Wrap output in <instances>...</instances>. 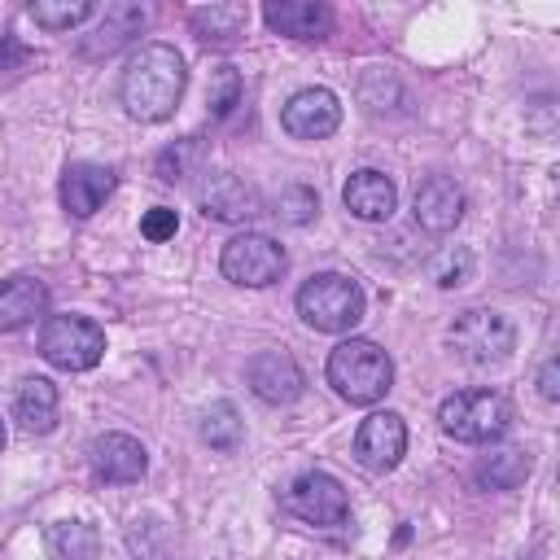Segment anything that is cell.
I'll return each mask as SVG.
<instances>
[{
	"label": "cell",
	"mask_w": 560,
	"mask_h": 560,
	"mask_svg": "<svg viewBox=\"0 0 560 560\" xmlns=\"http://www.w3.org/2000/svg\"><path fill=\"white\" fill-rule=\"evenodd\" d=\"M184 83H188V70L171 44H140L122 70V88H118L122 109L140 122H162L175 114Z\"/></svg>",
	"instance_id": "obj_1"
},
{
	"label": "cell",
	"mask_w": 560,
	"mask_h": 560,
	"mask_svg": "<svg viewBox=\"0 0 560 560\" xmlns=\"http://www.w3.org/2000/svg\"><path fill=\"white\" fill-rule=\"evenodd\" d=\"M389 381H394V363L368 337H350V341H341L328 354V385L341 398H350V402H376V398H385L389 394Z\"/></svg>",
	"instance_id": "obj_2"
},
{
	"label": "cell",
	"mask_w": 560,
	"mask_h": 560,
	"mask_svg": "<svg viewBox=\"0 0 560 560\" xmlns=\"http://www.w3.org/2000/svg\"><path fill=\"white\" fill-rule=\"evenodd\" d=\"M298 315L315 332H346L363 319V289L341 271H319L298 289Z\"/></svg>",
	"instance_id": "obj_3"
},
{
	"label": "cell",
	"mask_w": 560,
	"mask_h": 560,
	"mask_svg": "<svg viewBox=\"0 0 560 560\" xmlns=\"http://www.w3.org/2000/svg\"><path fill=\"white\" fill-rule=\"evenodd\" d=\"M438 424L455 442H490L512 424V402L494 389H464L438 407Z\"/></svg>",
	"instance_id": "obj_4"
},
{
	"label": "cell",
	"mask_w": 560,
	"mask_h": 560,
	"mask_svg": "<svg viewBox=\"0 0 560 560\" xmlns=\"http://www.w3.org/2000/svg\"><path fill=\"white\" fill-rule=\"evenodd\" d=\"M39 354L61 372H88L105 354V332L83 315H52L39 328Z\"/></svg>",
	"instance_id": "obj_5"
},
{
	"label": "cell",
	"mask_w": 560,
	"mask_h": 560,
	"mask_svg": "<svg viewBox=\"0 0 560 560\" xmlns=\"http://www.w3.org/2000/svg\"><path fill=\"white\" fill-rule=\"evenodd\" d=\"M512 346H516V328H512V319L508 315H499V311H464L455 324H451V350L464 359V363H472V368H494V363H503L508 354H512Z\"/></svg>",
	"instance_id": "obj_6"
},
{
	"label": "cell",
	"mask_w": 560,
	"mask_h": 560,
	"mask_svg": "<svg viewBox=\"0 0 560 560\" xmlns=\"http://www.w3.org/2000/svg\"><path fill=\"white\" fill-rule=\"evenodd\" d=\"M284 245H276L271 236H262V232H241V236H232L228 245H223V258H219V267H223V276L232 280V284H245V289H262V284H276L280 276H284Z\"/></svg>",
	"instance_id": "obj_7"
},
{
	"label": "cell",
	"mask_w": 560,
	"mask_h": 560,
	"mask_svg": "<svg viewBox=\"0 0 560 560\" xmlns=\"http://www.w3.org/2000/svg\"><path fill=\"white\" fill-rule=\"evenodd\" d=\"M284 508L293 516H302L306 525H341L350 516V499H346L341 481L328 472H302L284 490Z\"/></svg>",
	"instance_id": "obj_8"
},
{
	"label": "cell",
	"mask_w": 560,
	"mask_h": 560,
	"mask_svg": "<svg viewBox=\"0 0 560 560\" xmlns=\"http://www.w3.org/2000/svg\"><path fill=\"white\" fill-rule=\"evenodd\" d=\"M407 451V424L394 411H372L354 433V459L368 472H389Z\"/></svg>",
	"instance_id": "obj_9"
},
{
	"label": "cell",
	"mask_w": 560,
	"mask_h": 560,
	"mask_svg": "<svg viewBox=\"0 0 560 560\" xmlns=\"http://www.w3.org/2000/svg\"><path fill=\"white\" fill-rule=\"evenodd\" d=\"M280 122H284V131L298 136V140H324V136L337 131L341 105H337V96H332L328 88H302V92L289 96Z\"/></svg>",
	"instance_id": "obj_10"
},
{
	"label": "cell",
	"mask_w": 560,
	"mask_h": 560,
	"mask_svg": "<svg viewBox=\"0 0 560 560\" xmlns=\"http://www.w3.org/2000/svg\"><path fill=\"white\" fill-rule=\"evenodd\" d=\"M249 385H254V394H258L262 402L284 407V402H298V398H302L306 376H302V368L293 363V354H284V350H262V354L249 359Z\"/></svg>",
	"instance_id": "obj_11"
},
{
	"label": "cell",
	"mask_w": 560,
	"mask_h": 560,
	"mask_svg": "<svg viewBox=\"0 0 560 560\" xmlns=\"http://www.w3.org/2000/svg\"><path fill=\"white\" fill-rule=\"evenodd\" d=\"M144 468H149V455L131 433H101L92 442V472L101 481L127 486V481H140Z\"/></svg>",
	"instance_id": "obj_12"
},
{
	"label": "cell",
	"mask_w": 560,
	"mask_h": 560,
	"mask_svg": "<svg viewBox=\"0 0 560 560\" xmlns=\"http://www.w3.org/2000/svg\"><path fill=\"white\" fill-rule=\"evenodd\" d=\"M262 18L289 39H324L332 31V9L319 0H267Z\"/></svg>",
	"instance_id": "obj_13"
},
{
	"label": "cell",
	"mask_w": 560,
	"mask_h": 560,
	"mask_svg": "<svg viewBox=\"0 0 560 560\" xmlns=\"http://www.w3.org/2000/svg\"><path fill=\"white\" fill-rule=\"evenodd\" d=\"M109 192H114V171H109V166L74 162V166H66V175H61V206H66L74 219L96 214Z\"/></svg>",
	"instance_id": "obj_14"
},
{
	"label": "cell",
	"mask_w": 560,
	"mask_h": 560,
	"mask_svg": "<svg viewBox=\"0 0 560 560\" xmlns=\"http://www.w3.org/2000/svg\"><path fill=\"white\" fill-rule=\"evenodd\" d=\"M464 219V192L451 175H429L416 188V223L424 232H451Z\"/></svg>",
	"instance_id": "obj_15"
},
{
	"label": "cell",
	"mask_w": 560,
	"mask_h": 560,
	"mask_svg": "<svg viewBox=\"0 0 560 560\" xmlns=\"http://www.w3.org/2000/svg\"><path fill=\"white\" fill-rule=\"evenodd\" d=\"M341 201H346V210H350V214H359V219H368V223H381V219H389V214H394L398 192H394V179H389V175H381V171L363 166V171H354V175L346 179Z\"/></svg>",
	"instance_id": "obj_16"
},
{
	"label": "cell",
	"mask_w": 560,
	"mask_h": 560,
	"mask_svg": "<svg viewBox=\"0 0 560 560\" xmlns=\"http://www.w3.org/2000/svg\"><path fill=\"white\" fill-rule=\"evenodd\" d=\"M201 210L210 214V219H223V223H241V219H254V214H262V201H258V192L245 184V179H236V175H210L206 179V188H201Z\"/></svg>",
	"instance_id": "obj_17"
},
{
	"label": "cell",
	"mask_w": 560,
	"mask_h": 560,
	"mask_svg": "<svg viewBox=\"0 0 560 560\" xmlns=\"http://www.w3.org/2000/svg\"><path fill=\"white\" fill-rule=\"evenodd\" d=\"M48 311V289L35 276H9L0 280V332H13Z\"/></svg>",
	"instance_id": "obj_18"
},
{
	"label": "cell",
	"mask_w": 560,
	"mask_h": 560,
	"mask_svg": "<svg viewBox=\"0 0 560 560\" xmlns=\"http://www.w3.org/2000/svg\"><path fill=\"white\" fill-rule=\"evenodd\" d=\"M13 411L26 433H48L57 424V385L48 376H26L13 394Z\"/></svg>",
	"instance_id": "obj_19"
},
{
	"label": "cell",
	"mask_w": 560,
	"mask_h": 560,
	"mask_svg": "<svg viewBox=\"0 0 560 560\" xmlns=\"http://www.w3.org/2000/svg\"><path fill=\"white\" fill-rule=\"evenodd\" d=\"M192 31L201 44H214V48H228L245 35V22H249V9L245 4H206V9H192Z\"/></svg>",
	"instance_id": "obj_20"
},
{
	"label": "cell",
	"mask_w": 560,
	"mask_h": 560,
	"mask_svg": "<svg viewBox=\"0 0 560 560\" xmlns=\"http://www.w3.org/2000/svg\"><path fill=\"white\" fill-rule=\"evenodd\" d=\"M48 556L52 560H96L101 534L88 521H52L48 525Z\"/></svg>",
	"instance_id": "obj_21"
},
{
	"label": "cell",
	"mask_w": 560,
	"mask_h": 560,
	"mask_svg": "<svg viewBox=\"0 0 560 560\" xmlns=\"http://www.w3.org/2000/svg\"><path fill=\"white\" fill-rule=\"evenodd\" d=\"M140 26H144V9H140V4H109V9H105V18H101L96 39H88V44H83V52H88V57L114 52V48H118V44H127Z\"/></svg>",
	"instance_id": "obj_22"
},
{
	"label": "cell",
	"mask_w": 560,
	"mask_h": 560,
	"mask_svg": "<svg viewBox=\"0 0 560 560\" xmlns=\"http://www.w3.org/2000/svg\"><path fill=\"white\" fill-rule=\"evenodd\" d=\"M525 477H529V455L516 451V446H499V451H490V455L477 464V481H481L486 490H512V486H521Z\"/></svg>",
	"instance_id": "obj_23"
},
{
	"label": "cell",
	"mask_w": 560,
	"mask_h": 560,
	"mask_svg": "<svg viewBox=\"0 0 560 560\" xmlns=\"http://www.w3.org/2000/svg\"><path fill=\"white\" fill-rule=\"evenodd\" d=\"M31 18L44 31H70V26L88 22V18H96V4H88V0H35Z\"/></svg>",
	"instance_id": "obj_24"
},
{
	"label": "cell",
	"mask_w": 560,
	"mask_h": 560,
	"mask_svg": "<svg viewBox=\"0 0 560 560\" xmlns=\"http://www.w3.org/2000/svg\"><path fill=\"white\" fill-rule=\"evenodd\" d=\"M201 438L214 446V451H236L241 446V416L232 402H214L206 416H201Z\"/></svg>",
	"instance_id": "obj_25"
},
{
	"label": "cell",
	"mask_w": 560,
	"mask_h": 560,
	"mask_svg": "<svg viewBox=\"0 0 560 560\" xmlns=\"http://www.w3.org/2000/svg\"><path fill=\"white\" fill-rule=\"evenodd\" d=\"M429 276H433L442 289H455V284H464V280L472 276V254L459 249V245H451V249H442V254L429 262Z\"/></svg>",
	"instance_id": "obj_26"
},
{
	"label": "cell",
	"mask_w": 560,
	"mask_h": 560,
	"mask_svg": "<svg viewBox=\"0 0 560 560\" xmlns=\"http://www.w3.org/2000/svg\"><path fill=\"white\" fill-rule=\"evenodd\" d=\"M236 105H241V74L232 66H219L214 79H210V114L228 118Z\"/></svg>",
	"instance_id": "obj_27"
},
{
	"label": "cell",
	"mask_w": 560,
	"mask_h": 560,
	"mask_svg": "<svg viewBox=\"0 0 560 560\" xmlns=\"http://www.w3.org/2000/svg\"><path fill=\"white\" fill-rule=\"evenodd\" d=\"M197 140L188 136V140H175L171 149H162V158H158V175L166 179V184H175V179H184L188 175V166L197 162Z\"/></svg>",
	"instance_id": "obj_28"
},
{
	"label": "cell",
	"mask_w": 560,
	"mask_h": 560,
	"mask_svg": "<svg viewBox=\"0 0 560 560\" xmlns=\"http://www.w3.org/2000/svg\"><path fill=\"white\" fill-rule=\"evenodd\" d=\"M315 210H319V197L311 188H289V192H280V210L276 214H284L289 223H306Z\"/></svg>",
	"instance_id": "obj_29"
},
{
	"label": "cell",
	"mask_w": 560,
	"mask_h": 560,
	"mask_svg": "<svg viewBox=\"0 0 560 560\" xmlns=\"http://www.w3.org/2000/svg\"><path fill=\"white\" fill-rule=\"evenodd\" d=\"M175 228H179V219H175V210H166V206H153V210L140 219V232H144L149 241H166V236H175Z\"/></svg>",
	"instance_id": "obj_30"
},
{
	"label": "cell",
	"mask_w": 560,
	"mask_h": 560,
	"mask_svg": "<svg viewBox=\"0 0 560 560\" xmlns=\"http://www.w3.org/2000/svg\"><path fill=\"white\" fill-rule=\"evenodd\" d=\"M538 389H542V398H547V402H556V398H560V385H556V359H547V363H542Z\"/></svg>",
	"instance_id": "obj_31"
},
{
	"label": "cell",
	"mask_w": 560,
	"mask_h": 560,
	"mask_svg": "<svg viewBox=\"0 0 560 560\" xmlns=\"http://www.w3.org/2000/svg\"><path fill=\"white\" fill-rule=\"evenodd\" d=\"M0 446H4V424H0Z\"/></svg>",
	"instance_id": "obj_32"
}]
</instances>
